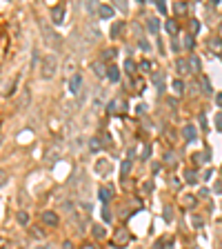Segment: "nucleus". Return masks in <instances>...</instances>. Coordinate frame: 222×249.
<instances>
[{
    "mask_svg": "<svg viewBox=\"0 0 222 249\" xmlns=\"http://www.w3.org/2000/svg\"><path fill=\"white\" fill-rule=\"evenodd\" d=\"M111 196H113V189H111V187H102L100 191H98V198H100V200H102L105 205L111 200Z\"/></svg>",
    "mask_w": 222,
    "mask_h": 249,
    "instance_id": "nucleus-7",
    "label": "nucleus"
},
{
    "mask_svg": "<svg viewBox=\"0 0 222 249\" xmlns=\"http://www.w3.org/2000/svg\"><path fill=\"white\" fill-rule=\"evenodd\" d=\"M122 29H125V22H120V20H118V22L113 24V27H111V36H113V38H118V36L122 34Z\"/></svg>",
    "mask_w": 222,
    "mask_h": 249,
    "instance_id": "nucleus-15",
    "label": "nucleus"
},
{
    "mask_svg": "<svg viewBox=\"0 0 222 249\" xmlns=\"http://www.w3.org/2000/svg\"><path fill=\"white\" fill-rule=\"evenodd\" d=\"M184 180L191 183V185L198 183V173H195V169H187V171H184Z\"/></svg>",
    "mask_w": 222,
    "mask_h": 249,
    "instance_id": "nucleus-14",
    "label": "nucleus"
},
{
    "mask_svg": "<svg viewBox=\"0 0 222 249\" xmlns=\"http://www.w3.org/2000/svg\"><path fill=\"white\" fill-rule=\"evenodd\" d=\"M200 127L207 129V118H204V116H200Z\"/></svg>",
    "mask_w": 222,
    "mask_h": 249,
    "instance_id": "nucleus-40",
    "label": "nucleus"
},
{
    "mask_svg": "<svg viewBox=\"0 0 222 249\" xmlns=\"http://www.w3.org/2000/svg\"><path fill=\"white\" fill-rule=\"evenodd\" d=\"M100 173H107L109 171V165H107V160H102V165H100V169H98Z\"/></svg>",
    "mask_w": 222,
    "mask_h": 249,
    "instance_id": "nucleus-34",
    "label": "nucleus"
},
{
    "mask_svg": "<svg viewBox=\"0 0 222 249\" xmlns=\"http://www.w3.org/2000/svg\"><path fill=\"white\" fill-rule=\"evenodd\" d=\"M171 185H173V187L178 189V187H180V180H178V178H171Z\"/></svg>",
    "mask_w": 222,
    "mask_h": 249,
    "instance_id": "nucleus-42",
    "label": "nucleus"
},
{
    "mask_svg": "<svg viewBox=\"0 0 222 249\" xmlns=\"http://www.w3.org/2000/svg\"><path fill=\"white\" fill-rule=\"evenodd\" d=\"M193 225L200 227V225H202V218H200V216H193Z\"/></svg>",
    "mask_w": 222,
    "mask_h": 249,
    "instance_id": "nucleus-39",
    "label": "nucleus"
},
{
    "mask_svg": "<svg viewBox=\"0 0 222 249\" xmlns=\"http://www.w3.org/2000/svg\"><path fill=\"white\" fill-rule=\"evenodd\" d=\"M202 87H204V93H211V85H209V80H207V78L202 80Z\"/></svg>",
    "mask_w": 222,
    "mask_h": 249,
    "instance_id": "nucleus-35",
    "label": "nucleus"
},
{
    "mask_svg": "<svg viewBox=\"0 0 222 249\" xmlns=\"http://www.w3.org/2000/svg\"><path fill=\"white\" fill-rule=\"evenodd\" d=\"M149 156H151V147H149V145H147V147L142 149V160H147V158H149Z\"/></svg>",
    "mask_w": 222,
    "mask_h": 249,
    "instance_id": "nucleus-30",
    "label": "nucleus"
},
{
    "mask_svg": "<svg viewBox=\"0 0 222 249\" xmlns=\"http://www.w3.org/2000/svg\"><path fill=\"white\" fill-rule=\"evenodd\" d=\"M62 247H65V249H73V245H71V242H69V240H67V242H65V245H62Z\"/></svg>",
    "mask_w": 222,
    "mask_h": 249,
    "instance_id": "nucleus-44",
    "label": "nucleus"
},
{
    "mask_svg": "<svg viewBox=\"0 0 222 249\" xmlns=\"http://www.w3.org/2000/svg\"><path fill=\"white\" fill-rule=\"evenodd\" d=\"M182 136L189 140V142H193L195 140V127H191V124H187V127L182 129Z\"/></svg>",
    "mask_w": 222,
    "mask_h": 249,
    "instance_id": "nucleus-11",
    "label": "nucleus"
},
{
    "mask_svg": "<svg viewBox=\"0 0 222 249\" xmlns=\"http://www.w3.org/2000/svg\"><path fill=\"white\" fill-rule=\"evenodd\" d=\"M51 20H54V24H62V20H65V5H56L51 9Z\"/></svg>",
    "mask_w": 222,
    "mask_h": 249,
    "instance_id": "nucleus-2",
    "label": "nucleus"
},
{
    "mask_svg": "<svg viewBox=\"0 0 222 249\" xmlns=\"http://www.w3.org/2000/svg\"><path fill=\"white\" fill-rule=\"evenodd\" d=\"M147 29H149L151 34H158V29H160L158 18H149V20H147Z\"/></svg>",
    "mask_w": 222,
    "mask_h": 249,
    "instance_id": "nucleus-12",
    "label": "nucleus"
},
{
    "mask_svg": "<svg viewBox=\"0 0 222 249\" xmlns=\"http://www.w3.org/2000/svg\"><path fill=\"white\" fill-rule=\"evenodd\" d=\"M93 71H96V76H107V73H105V67H102V62H96V65H93Z\"/></svg>",
    "mask_w": 222,
    "mask_h": 249,
    "instance_id": "nucleus-21",
    "label": "nucleus"
},
{
    "mask_svg": "<svg viewBox=\"0 0 222 249\" xmlns=\"http://www.w3.org/2000/svg\"><path fill=\"white\" fill-rule=\"evenodd\" d=\"M178 71H180V73H189V67H187V60H182V58L178 60Z\"/></svg>",
    "mask_w": 222,
    "mask_h": 249,
    "instance_id": "nucleus-23",
    "label": "nucleus"
},
{
    "mask_svg": "<svg viewBox=\"0 0 222 249\" xmlns=\"http://www.w3.org/2000/svg\"><path fill=\"white\" fill-rule=\"evenodd\" d=\"M151 80H153V85H156L158 91H164V73H153Z\"/></svg>",
    "mask_w": 222,
    "mask_h": 249,
    "instance_id": "nucleus-9",
    "label": "nucleus"
},
{
    "mask_svg": "<svg viewBox=\"0 0 222 249\" xmlns=\"http://www.w3.org/2000/svg\"><path fill=\"white\" fill-rule=\"evenodd\" d=\"M125 107H127V105L122 103V100H111V103L107 105V111H109L111 116H116V114H120V111L125 109Z\"/></svg>",
    "mask_w": 222,
    "mask_h": 249,
    "instance_id": "nucleus-6",
    "label": "nucleus"
},
{
    "mask_svg": "<svg viewBox=\"0 0 222 249\" xmlns=\"http://www.w3.org/2000/svg\"><path fill=\"white\" fill-rule=\"evenodd\" d=\"M162 247H164V240H158V242L153 245V249H162Z\"/></svg>",
    "mask_w": 222,
    "mask_h": 249,
    "instance_id": "nucleus-41",
    "label": "nucleus"
},
{
    "mask_svg": "<svg viewBox=\"0 0 222 249\" xmlns=\"http://www.w3.org/2000/svg\"><path fill=\"white\" fill-rule=\"evenodd\" d=\"M191 29L193 31H200V22L198 20H191Z\"/></svg>",
    "mask_w": 222,
    "mask_h": 249,
    "instance_id": "nucleus-37",
    "label": "nucleus"
},
{
    "mask_svg": "<svg viewBox=\"0 0 222 249\" xmlns=\"http://www.w3.org/2000/svg\"><path fill=\"white\" fill-rule=\"evenodd\" d=\"M191 69H193V73H200V58L198 56H191Z\"/></svg>",
    "mask_w": 222,
    "mask_h": 249,
    "instance_id": "nucleus-19",
    "label": "nucleus"
},
{
    "mask_svg": "<svg viewBox=\"0 0 222 249\" xmlns=\"http://www.w3.org/2000/svg\"><path fill=\"white\" fill-rule=\"evenodd\" d=\"M215 127H218V129L222 131V111H220V114L215 116Z\"/></svg>",
    "mask_w": 222,
    "mask_h": 249,
    "instance_id": "nucleus-33",
    "label": "nucleus"
},
{
    "mask_svg": "<svg viewBox=\"0 0 222 249\" xmlns=\"http://www.w3.org/2000/svg\"><path fill=\"white\" fill-rule=\"evenodd\" d=\"M91 231H93V238H98V240H102V238L107 236V231H105V227H102V225H93V229H91Z\"/></svg>",
    "mask_w": 222,
    "mask_h": 249,
    "instance_id": "nucleus-13",
    "label": "nucleus"
},
{
    "mask_svg": "<svg viewBox=\"0 0 222 249\" xmlns=\"http://www.w3.org/2000/svg\"><path fill=\"white\" fill-rule=\"evenodd\" d=\"M80 87H82V76H80V73H76V76L69 80V91H71V93H78Z\"/></svg>",
    "mask_w": 222,
    "mask_h": 249,
    "instance_id": "nucleus-5",
    "label": "nucleus"
},
{
    "mask_svg": "<svg viewBox=\"0 0 222 249\" xmlns=\"http://www.w3.org/2000/svg\"><path fill=\"white\" fill-rule=\"evenodd\" d=\"M173 91H176V93H182V91H184V82H182V80H176V82H173Z\"/></svg>",
    "mask_w": 222,
    "mask_h": 249,
    "instance_id": "nucleus-25",
    "label": "nucleus"
},
{
    "mask_svg": "<svg viewBox=\"0 0 222 249\" xmlns=\"http://www.w3.org/2000/svg\"><path fill=\"white\" fill-rule=\"evenodd\" d=\"M129 169H131V160H125V162H122V178H127Z\"/></svg>",
    "mask_w": 222,
    "mask_h": 249,
    "instance_id": "nucleus-24",
    "label": "nucleus"
},
{
    "mask_svg": "<svg viewBox=\"0 0 222 249\" xmlns=\"http://www.w3.org/2000/svg\"><path fill=\"white\" fill-rule=\"evenodd\" d=\"M164 218H167V220L173 218V211H171V207H167V209H164Z\"/></svg>",
    "mask_w": 222,
    "mask_h": 249,
    "instance_id": "nucleus-36",
    "label": "nucleus"
},
{
    "mask_svg": "<svg viewBox=\"0 0 222 249\" xmlns=\"http://www.w3.org/2000/svg\"><path fill=\"white\" fill-rule=\"evenodd\" d=\"M176 11H178V13H184V11H187V5H184V3H176Z\"/></svg>",
    "mask_w": 222,
    "mask_h": 249,
    "instance_id": "nucleus-31",
    "label": "nucleus"
},
{
    "mask_svg": "<svg viewBox=\"0 0 222 249\" xmlns=\"http://www.w3.org/2000/svg\"><path fill=\"white\" fill-rule=\"evenodd\" d=\"M140 69H142V71H149V69H151V62H149V60H142V62H140Z\"/></svg>",
    "mask_w": 222,
    "mask_h": 249,
    "instance_id": "nucleus-32",
    "label": "nucleus"
},
{
    "mask_svg": "<svg viewBox=\"0 0 222 249\" xmlns=\"http://www.w3.org/2000/svg\"><path fill=\"white\" fill-rule=\"evenodd\" d=\"M215 103H218V107H222V93H218V96H215Z\"/></svg>",
    "mask_w": 222,
    "mask_h": 249,
    "instance_id": "nucleus-43",
    "label": "nucleus"
},
{
    "mask_svg": "<svg viewBox=\"0 0 222 249\" xmlns=\"http://www.w3.org/2000/svg\"><path fill=\"white\" fill-rule=\"evenodd\" d=\"M125 71L129 73V76H133V73H136V62L133 60H127L125 62Z\"/></svg>",
    "mask_w": 222,
    "mask_h": 249,
    "instance_id": "nucleus-20",
    "label": "nucleus"
},
{
    "mask_svg": "<svg viewBox=\"0 0 222 249\" xmlns=\"http://www.w3.org/2000/svg\"><path fill=\"white\" fill-rule=\"evenodd\" d=\"M156 7H158V11H160V13H167V5H164V0H158Z\"/></svg>",
    "mask_w": 222,
    "mask_h": 249,
    "instance_id": "nucleus-28",
    "label": "nucleus"
},
{
    "mask_svg": "<svg viewBox=\"0 0 222 249\" xmlns=\"http://www.w3.org/2000/svg\"><path fill=\"white\" fill-rule=\"evenodd\" d=\"M40 218H42L44 225H49V227H56L58 222H60V220H58V216H56L54 211H42V216H40Z\"/></svg>",
    "mask_w": 222,
    "mask_h": 249,
    "instance_id": "nucleus-4",
    "label": "nucleus"
},
{
    "mask_svg": "<svg viewBox=\"0 0 222 249\" xmlns=\"http://www.w3.org/2000/svg\"><path fill=\"white\" fill-rule=\"evenodd\" d=\"M129 240H131L129 231H125V229H120V231L116 234V240H113V245H116V247H125V245H127Z\"/></svg>",
    "mask_w": 222,
    "mask_h": 249,
    "instance_id": "nucleus-3",
    "label": "nucleus"
},
{
    "mask_svg": "<svg viewBox=\"0 0 222 249\" xmlns=\"http://www.w3.org/2000/svg\"><path fill=\"white\" fill-rule=\"evenodd\" d=\"M102 218H105V222H111V211H109V207L102 209Z\"/></svg>",
    "mask_w": 222,
    "mask_h": 249,
    "instance_id": "nucleus-29",
    "label": "nucleus"
},
{
    "mask_svg": "<svg viewBox=\"0 0 222 249\" xmlns=\"http://www.w3.org/2000/svg\"><path fill=\"white\" fill-rule=\"evenodd\" d=\"M107 78H109L111 82H118V80H120V69H118L116 65H111V67L107 69Z\"/></svg>",
    "mask_w": 222,
    "mask_h": 249,
    "instance_id": "nucleus-8",
    "label": "nucleus"
},
{
    "mask_svg": "<svg viewBox=\"0 0 222 249\" xmlns=\"http://www.w3.org/2000/svg\"><path fill=\"white\" fill-rule=\"evenodd\" d=\"M220 249H222V245H220Z\"/></svg>",
    "mask_w": 222,
    "mask_h": 249,
    "instance_id": "nucleus-47",
    "label": "nucleus"
},
{
    "mask_svg": "<svg viewBox=\"0 0 222 249\" xmlns=\"http://www.w3.org/2000/svg\"><path fill=\"white\" fill-rule=\"evenodd\" d=\"M98 16H100V18H111L113 16V9L109 5H100V7H98Z\"/></svg>",
    "mask_w": 222,
    "mask_h": 249,
    "instance_id": "nucleus-10",
    "label": "nucleus"
},
{
    "mask_svg": "<svg viewBox=\"0 0 222 249\" xmlns=\"http://www.w3.org/2000/svg\"><path fill=\"white\" fill-rule=\"evenodd\" d=\"M182 203H184V207H195V196H191V193H187L184 198H182Z\"/></svg>",
    "mask_w": 222,
    "mask_h": 249,
    "instance_id": "nucleus-17",
    "label": "nucleus"
},
{
    "mask_svg": "<svg viewBox=\"0 0 222 249\" xmlns=\"http://www.w3.org/2000/svg\"><path fill=\"white\" fill-rule=\"evenodd\" d=\"M40 71H42L44 78H51L54 73L58 71V58H56L54 54L44 56V58H42V65H40Z\"/></svg>",
    "mask_w": 222,
    "mask_h": 249,
    "instance_id": "nucleus-1",
    "label": "nucleus"
},
{
    "mask_svg": "<svg viewBox=\"0 0 222 249\" xmlns=\"http://www.w3.org/2000/svg\"><path fill=\"white\" fill-rule=\"evenodd\" d=\"M100 149H102V142L98 138H91V151H100Z\"/></svg>",
    "mask_w": 222,
    "mask_h": 249,
    "instance_id": "nucleus-22",
    "label": "nucleus"
},
{
    "mask_svg": "<svg viewBox=\"0 0 222 249\" xmlns=\"http://www.w3.org/2000/svg\"><path fill=\"white\" fill-rule=\"evenodd\" d=\"M209 45H211V49H213L215 54H222V40H220V38H213Z\"/></svg>",
    "mask_w": 222,
    "mask_h": 249,
    "instance_id": "nucleus-16",
    "label": "nucleus"
},
{
    "mask_svg": "<svg viewBox=\"0 0 222 249\" xmlns=\"http://www.w3.org/2000/svg\"><path fill=\"white\" fill-rule=\"evenodd\" d=\"M167 249H173V242H169V245H167Z\"/></svg>",
    "mask_w": 222,
    "mask_h": 249,
    "instance_id": "nucleus-45",
    "label": "nucleus"
},
{
    "mask_svg": "<svg viewBox=\"0 0 222 249\" xmlns=\"http://www.w3.org/2000/svg\"><path fill=\"white\" fill-rule=\"evenodd\" d=\"M18 222H20V225H27V222H29V216L24 214V211H20V214H18Z\"/></svg>",
    "mask_w": 222,
    "mask_h": 249,
    "instance_id": "nucleus-27",
    "label": "nucleus"
},
{
    "mask_svg": "<svg viewBox=\"0 0 222 249\" xmlns=\"http://www.w3.org/2000/svg\"><path fill=\"white\" fill-rule=\"evenodd\" d=\"M184 47L187 49H193V38H184Z\"/></svg>",
    "mask_w": 222,
    "mask_h": 249,
    "instance_id": "nucleus-38",
    "label": "nucleus"
},
{
    "mask_svg": "<svg viewBox=\"0 0 222 249\" xmlns=\"http://www.w3.org/2000/svg\"><path fill=\"white\" fill-rule=\"evenodd\" d=\"M164 29H167L169 34H178V24H176L173 20H167V22H164Z\"/></svg>",
    "mask_w": 222,
    "mask_h": 249,
    "instance_id": "nucleus-18",
    "label": "nucleus"
},
{
    "mask_svg": "<svg viewBox=\"0 0 222 249\" xmlns=\"http://www.w3.org/2000/svg\"><path fill=\"white\" fill-rule=\"evenodd\" d=\"M85 249H93V247H85Z\"/></svg>",
    "mask_w": 222,
    "mask_h": 249,
    "instance_id": "nucleus-46",
    "label": "nucleus"
},
{
    "mask_svg": "<svg viewBox=\"0 0 222 249\" xmlns=\"http://www.w3.org/2000/svg\"><path fill=\"white\" fill-rule=\"evenodd\" d=\"M116 54H118V51H116V49H107V51L102 54V60H111V58H113Z\"/></svg>",
    "mask_w": 222,
    "mask_h": 249,
    "instance_id": "nucleus-26",
    "label": "nucleus"
}]
</instances>
